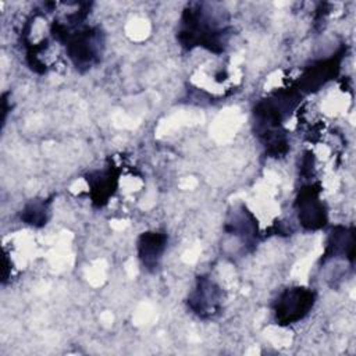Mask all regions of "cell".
I'll list each match as a JSON object with an SVG mask.
<instances>
[{
	"instance_id": "6da1fadb",
	"label": "cell",
	"mask_w": 356,
	"mask_h": 356,
	"mask_svg": "<svg viewBox=\"0 0 356 356\" xmlns=\"http://www.w3.org/2000/svg\"><path fill=\"white\" fill-rule=\"evenodd\" d=\"M54 36L65 43L68 57L79 70L93 67L103 54V38L99 29L81 26L72 31L65 25L57 24Z\"/></svg>"
},
{
	"instance_id": "8992f818",
	"label": "cell",
	"mask_w": 356,
	"mask_h": 356,
	"mask_svg": "<svg viewBox=\"0 0 356 356\" xmlns=\"http://www.w3.org/2000/svg\"><path fill=\"white\" fill-rule=\"evenodd\" d=\"M115 175L111 170L97 171L90 178H88V182L90 184V188L93 191L95 199L100 200V203L106 202V199L113 195V189L115 188Z\"/></svg>"
},
{
	"instance_id": "3957f363",
	"label": "cell",
	"mask_w": 356,
	"mask_h": 356,
	"mask_svg": "<svg viewBox=\"0 0 356 356\" xmlns=\"http://www.w3.org/2000/svg\"><path fill=\"white\" fill-rule=\"evenodd\" d=\"M222 293L220 288L209 278H199L196 288L189 296L191 309L200 317H213L220 312Z\"/></svg>"
},
{
	"instance_id": "277c9868",
	"label": "cell",
	"mask_w": 356,
	"mask_h": 356,
	"mask_svg": "<svg viewBox=\"0 0 356 356\" xmlns=\"http://www.w3.org/2000/svg\"><path fill=\"white\" fill-rule=\"evenodd\" d=\"M296 209L299 222L306 229L321 228L327 221V213L323 203L320 202L318 189H316L314 186H307L302 189L296 200Z\"/></svg>"
},
{
	"instance_id": "5b68a950",
	"label": "cell",
	"mask_w": 356,
	"mask_h": 356,
	"mask_svg": "<svg viewBox=\"0 0 356 356\" xmlns=\"http://www.w3.org/2000/svg\"><path fill=\"white\" fill-rule=\"evenodd\" d=\"M167 245V235L159 231H149L138 241V254L147 270H154L163 259Z\"/></svg>"
},
{
	"instance_id": "7a4b0ae2",
	"label": "cell",
	"mask_w": 356,
	"mask_h": 356,
	"mask_svg": "<svg viewBox=\"0 0 356 356\" xmlns=\"http://www.w3.org/2000/svg\"><path fill=\"white\" fill-rule=\"evenodd\" d=\"M314 292L302 288H288L285 289L275 303V320L280 324H292L302 320L313 307Z\"/></svg>"
},
{
	"instance_id": "52a82bcc",
	"label": "cell",
	"mask_w": 356,
	"mask_h": 356,
	"mask_svg": "<svg viewBox=\"0 0 356 356\" xmlns=\"http://www.w3.org/2000/svg\"><path fill=\"white\" fill-rule=\"evenodd\" d=\"M47 203L43 200H33L31 203H28L22 213H21V220H24L26 224L31 225H43L46 224L47 220Z\"/></svg>"
}]
</instances>
